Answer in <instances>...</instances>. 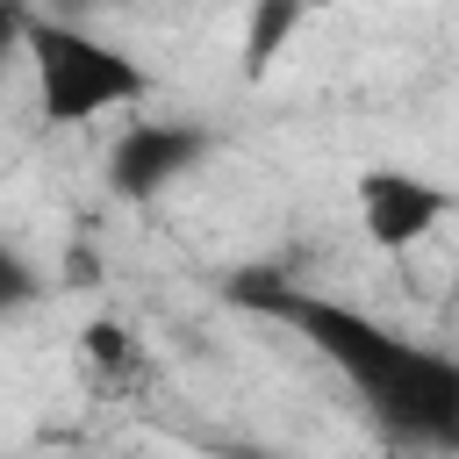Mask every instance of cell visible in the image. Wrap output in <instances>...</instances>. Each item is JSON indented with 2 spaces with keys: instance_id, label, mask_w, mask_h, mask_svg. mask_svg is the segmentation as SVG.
<instances>
[{
  "instance_id": "obj_3",
  "label": "cell",
  "mask_w": 459,
  "mask_h": 459,
  "mask_svg": "<svg viewBox=\"0 0 459 459\" xmlns=\"http://www.w3.org/2000/svg\"><path fill=\"white\" fill-rule=\"evenodd\" d=\"M208 151H215V136H208L201 122H186V115H129V122L115 129L100 172H108V194H115L122 208H151V201H165L186 172H201Z\"/></svg>"
},
{
  "instance_id": "obj_7",
  "label": "cell",
  "mask_w": 459,
  "mask_h": 459,
  "mask_svg": "<svg viewBox=\"0 0 459 459\" xmlns=\"http://www.w3.org/2000/svg\"><path fill=\"white\" fill-rule=\"evenodd\" d=\"M36 301H43V273H36V265L0 237V323H14V316H22V308H36Z\"/></svg>"
},
{
  "instance_id": "obj_6",
  "label": "cell",
  "mask_w": 459,
  "mask_h": 459,
  "mask_svg": "<svg viewBox=\"0 0 459 459\" xmlns=\"http://www.w3.org/2000/svg\"><path fill=\"white\" fill-rule=\"evenodd\" d=\"M79 359H86V373L108 380V387H122V380L143 373V344H136V330H129L122 316H93V323L79 330Z\"/></svg>"
},
{
  "instance_id": "obj_1",
  "label": "cell",
  "mask_w": 459,
  "mask_h": 459,
  "mask_svg": "<svg viewBox=\"0 0 459 459\" xmlns=\"http://www.w3.org/2000/svg\"><path fill=\"white\" fill-rule=\"evenodd\" d=\"M237 301L287 323L301 344H316L323 366H337L366 416L409 445V452H437V459H459V351H437L423 337H402L394 323L337 301V294H316V287H294V280H258L244 273L237 280Z\"/></svg>"
},
{
  "instance_id": "obj_9",
  "label": "cell",
  "mask_w": 459,
  "mask_h": 459,
  "mask_svg": "<svg viewBox=\"0 0 459 459\" xmlns=\"http://www.w3.org/2000/svg\"><path fill=\"white\" fill-rule=\"evenodd\" d=\"M79 7H86V0H50V14H79Z\"/></svg>"
},
{
  "instance_id": "obj_4",
  "label": "cell",
  "mask_w": 459,
  "mask_h": 459,
  "mask_svg": "<svg viewBox=\"0 0 459 459\" xmlns=\"http://www.w3.org/2000/svg\"><path fill=\"white\" fill-rule=\"evenodd\" d=\"M351 208H359V237H366L373 251L402 258V251L430 244V237L452 222L459 186H445V179H430V172H416V165H366V172L351 179Z\"/></svg>"
},
{
  "instance_id": "obj_2",
  "label": "cell",
  "mask_w": 459,
  "mask_h": 459,
  "mask_svg": "<svg viewBox=\"0 0 459 459\" xmlns=\"http://www.w3.org/2000/svg\"><path fill=\"white\" fill-rule=\"evenodd\" d=\"M22 65H29V86H36V115L50 129H86V122H108V115H136L158 93L151 65L129 43L86 29L79 14H50V7H36Z\"/></svg>"
},
{
  "instance_id": "obj_8",
  "label": "cell",
  "mask_w": 459,
  "mask_h": 459,
  "mask_svg": "<svg viewBox=\"0 0 459 459\" xmlns=\"http://www.w3.org/2000/svg\"><path fill=\"white\" fill-rule=\"evenodd\" d=\"M29 22H36V7L0 0V72H7L14 57H29Z\"/></svg>"
},
{
  "instance_id": "obj_5",
  "label": "cell",
  "mask_w": 459,
  "mask_h": 459,
  "mask_svg": "<svg viewBox=\"0 0 459 459\" xmlns=\"http://www.w3.org/2000/svg\"><path fill=\"white\" fill-rule=\"evenodd\" d=\"M323 7H337V0H251L244 7V72L265 79L287 57V43L301 36V22L323 14Z\"/></svg>"
}]
</instances>
